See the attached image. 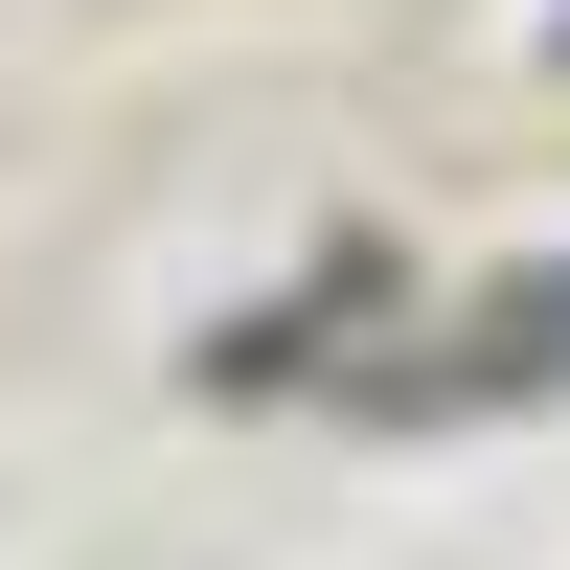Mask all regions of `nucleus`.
Returning a JSON list of instances; mask_svg holds the SVG:
<instances>
[{
  "instance_id": "nucleus-1",
  "label": "nucleus",
  "mask_w": 570,
  "mask_h": 570,
  "mask_svg": "<svg viewBox=\"0 0 570 570\" xmlns=\"http://www.w3.org/2000/svg\"><path fill=\"white\" fill-rule=\"evenodd\" d=\"M456 389H570V274H525V297H480V343H456Z\"/></svg>"
}]
</instances>
